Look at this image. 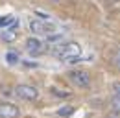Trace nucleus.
<instances>
[{"label": "nucleus", "instance_id": "13", "mask_svg": "<svg viewBox=\"0 0 120 118\" xmlns=\"http://www.w3.org/2000/svg\"><path fill=\"white\" fill-rule=\"evenodd\" d=\"M50 2H59V0H50Z\"/></svg>", "mask_w": 120, "mask_h": 118}, {"label": "nucleus", "instance_id": "9", "mask_svg": "<svg viewBox=\"0 0 120 118\" xmlns=\"http://www.w3.org/2000/svg\"><path fill=\"white\" fill-rule=\"evenodd\" d=\"M6 57H8V63H11V65H13V63L19 61V54H15V52H8V54H6Z\"/></svg>", "mask_w": 120, "mask_h": 118}, {"label": "nucleus", "instance_id": "3", "mask_svg": "<svg viewBox=\"0 0 120 118\" xmlns=\"http://www.w3.org/2000/svg\"><path fill=\"white\" fill-rule=\"evenodd\" d=\"M15 94L19 98H22V100H37V96H39V90L33 87V85H26V83H20V85H17L15 87Z\"/></svg>", "mask_w": 120, "mask_h": 118}, {"label": "nucleus", "instance_id": "1", "mask_svg": "<svg viewBox=\"0 0 120 118\" xmlns=\"http://www.w3.org/2000/svg\"><path fill=\"white\" fill-rule=\"evenodd\" d=\"M54 55L59 61H76L81 55V46L78 43H63L54 48Z\"/></svg>", "mask_w": 120, "mask_h": 118}, {"label": "nucleus", "instance_id": "10", "mask_svg": "<svg viewBox=\"0 0 120 118\" xmlns=\"http://www.w3.org/2000/svg\"><path fill=\"white\" fill-rule=\"evenodd\" d=\"M111 105H113V111H120V94H116L111 100Z\"/></svg>", "mask_w": 120, "mask_h": 118}, {"label": "nucleus", "instance_id": "4", "mask_svg": "<svg viewBox=\"0 0 120 118\" xmlns=\"http://www.w3.org/2000/svg\"><path fill=\"white\" fill-rule=\"evenodd\" d=\"M30 30L33 33H37V35H50V33L56 31V28L52 24H46L45 20H39V18L30 20Z\"/></svg>", "mask_w": 120, "mask_h": 118}, {"label": "nucleus", "instance_id": "11", "mask_svg": "<svg viewBox=\"0 0 120 118\" xmlns=\"http://www.w3.org/2000/svg\"><path fill=\"white\" fill-rule=\"evenodd\" d=\"M113 65L120 70V50H118V52H115V55H113Z\"/></svg>", "mask_w": 120, "mask_h": 118}, {"label": "nucleus", "instance_id": "8", "mask_svg": "<svg viewBox=\"0 0 120 118\" xmlns=\"http://www.w3.org/2000/svg\"><path fill=\"white\" fill-rule=\"evenodd\" d=\"M72 113H74V109H72V107H61L59 111H57V114H59V116H70Z\"/></svg>", "mask_w": 120, "mask_h": 118}, {"label": "nucleus", "instance_id": "2", "mask_svg": "<svg viewBox=\"0 0 120 118\" xmlns=\"http://www.w3.org/2000/svg\"><path fill=\"white\" fill-rule=\"evenodd\" d=\"M68 79L78 88H89V85H90V77L85 70H72V72H68Z\"/></svg>", "mask_w": 120, "mask_h": 118}, {"label": "nucleus", "instance_id": "7", "mask_svg": "<svg viewBox=\"0 0 120 118\" xmlns=\"http://www.w3.org/2000/svg\"><path fill=\"white\" fill-rule=\"evenodd\" d=\"M26 50L31 55H41V54H45V44L35 37H30V39H26Z\"/></svg>", "mask_w": 120, "mask_h": 118}, {"label": "nucleus", "instance_id": "5", "mask_svg": "<svg viewBox=\"0 0 120 118\" xmlns=\"http://www.w3.org/2000/svg\"><path fill=\"white\" fill-rule=\"evenodd\" d=\"M20 111L19 107L9 102H0V118H19Z\"/></svg>", "mask_w": 120, "mask_h": 118}, {"label": "nucleus", "instance_id": "6", "mask_svg": "<svg viewBox=\"0 0 120 118\" xmlns=\"http://www.w3.org/2000/svg\"><path fill=\"white\" fill-rule=\"evenodd\" d=\"M17 28H19V22H15V20H13L9 26L2 28V31H0V37H2V41H6V43H13V41L17 39V35H19Z\"/></svg>", "mask_w": 120, "mask_h": 118}, {"label": "nucleus", "instance_id": "12", "mask_svg": "<svg viewBox=\"0 0 120 118\" xmlns=\"http://www.w3.org/2000/svg\"><path fill=\"white\" fill-rule=\"evenodd\" d=\"M107 118H120V111H111L107 114Z\"/></svg>", "mask_w": 120, "mask_h": 118}]
</instances>
